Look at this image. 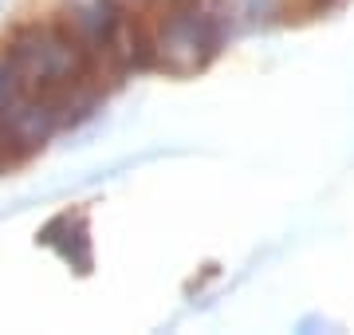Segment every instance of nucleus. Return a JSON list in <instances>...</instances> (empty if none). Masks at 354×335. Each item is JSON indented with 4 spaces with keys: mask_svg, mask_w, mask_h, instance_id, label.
<instances>
[{
    "mask_svg": "<svg viewBox=\"0 0 354 335\" xmlns=\"http://www.w3.org/2000/svg\"><path fill=\"white\" fill-rule=\"evenodd\" d=\"M8 64L32 95L44 99H59L71 95L83 79V60H79V44L55 28H28L12 39L8 48Z\"/></svg>",
    "mask_w": 354,
    "mask_h": 335,
    "instance_id": "f257e3e1",
    "label": "nucleus"
},
{
    "mask_svg": "<svg viewBox=\"0 0 354 335\" xmlns=\"http://www.w3.org/2000/svg\"><path fill=\"white\" fill-rule=\"evenodd\" d=\"M216 48V20L197 8V0H174L158 32V55L169 71H193Z\"/></svg>",
    "mask_w": 354,
    "mask_h": 335,
    "instance_id": "f03ea898",
    "label": "nucleus"
},
{
    "mask_svg": "<svg viewBox=\"0 0 354 335\" xmlns=\"http://www.w3.org/2000/svg\"><path fill=\"white\" fill-rule=\"evenodd\" d=\"M67 20L79 44H87L91 52L114 55L118 52V0H67Z\"/></svg>",
    "mask_w": 354,
    "mask_h": 335,
    "instance_id": "7ed1b4c3",
    "label": "nucleus"
},
{
    "mask_svg": "<svg viewBox=\"0 0 354 335\" xmlns=\"http://www.w3.org/2000/svg\"><path fill=\"white\" fill-rule=\"evenodd\" d=\"M28 103H32V91L20 83V75L8 60H0V142H8V127Z\"/></svg>",
    "mask_w": 354,
    "mask_h": 335,
    "instance_id": "20e7f679",
    "label": "nucleus"
}]
</instances>
